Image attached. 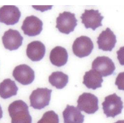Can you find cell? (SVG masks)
<instances>
[{
	"instance_id": "obj_7",
	"label": "cell",
	"mask_w": 124,
	"mask_h": 123,
	"mask_svg": "<svg viewBox=\"0 0 124 123\" xmlns=\"http://www.w3.org/2000/svg\"><path fill=\"white\" fill-rule=\"evenodd\" d=\"M92 69L97 71L103 77L110 76L115 70L114 63L107 56H99L92 63Z\"/></svg>"
},
{
	"instance_id": "obj_19",
	"label": "cell",
	"mask_w": 124,
	"mask_h": 123,
	"mask_svg": "<svg viewBox=\"0 0 124 123\" xmlns=\"http://www.w3.org/2000/svg\"><path fill=\"white\" fill-rule=\"evenodd\" d=\"M69 77L62 72H55L49 76L48 81L53 86L57 89H62L68 83Z\"/></svg>"
},
{
	"instance_id": "obj_22",
	"label": "cell",
	"mask_w": 124,
	"mask_h": 123,
	"mask_svg": "<svg viewBox=\"0 0 124 123\" xmlns=\"http://www.w3.org/2000/svg\"><path fill=\"white\" fill-rule=\"evenodd\" d=\"M116 54L118 60L120 65L124 66V46L119 48V50L116 52Z\"/></svg>"
},
{
	"instance_id": "obj_2",
	"label": "cell",
	"mask_w": 124,
	"mask_h": 123,
	"mask_svg": "<svg viewBox=\"0 0 124 123\" xmlns=\"http://www.w3.org/2000/svg\"><path fill=\"white\" fill-rule=\"evenodd\" d=\"M102 105L104 113L106 114L107 117L112 118H114L120 114L124 107L121 98L115 93L106 97Z\"/></svg>"
},
{
	"instance_id": "obj_8",
	"label": "cell",
	"mask_w": 124,
	"mask_h": 123,
	"mask_svg": "<svg viewBox=\"0 0 124 123\" xmlns=\"http://www.w3.org/2000/svg\"><path fill=\"white\" fill-rule=\"evenodd\" d=\"M12 75L17 82L25 86L32 83L35 77L34 70L25 64L20 65L15 67Z\"/></svg>"
},
{
	"instance_id": "obj_9",
	"label": "cell",
	"mask_w": 124,
	"mask_h": 123,
	"mask_svg": "<svg viewBox=\"0 0 124 123\" xmlns=\"http://www.w3.org/2000/svg\"><path fill=\"white\" fill-rule=\"evenodd\" d=\"M21 13L14 5H5L0 8V22L7 25H14L18 22Z\"/></svg>"
},
{
	"instance_id": "obj_13",
	"label": "cell",
	"mask_w": 124,
	"mask_h": 123,
	"mask_svg": "<svg viewBox=\"0 0 124 123\" xmlns=\"http://www.w3.org/2000/svg\"><path fill=\"white\" fill-rule=\"evenodd\" d=\"M97 44L99 49L103 51H112L116 43V36L109 28L102 31L97 38Z\"/></svg>"
},
{
	"instance_id": "obj_11",
	"label": "cell",
	"mask_w": 124,
	"mask_h": 123,
	"mask_svg": "<svg viewBox=\"0 0 124 123\" xmlns=\"http://www.w3.org/2000/svg\"><path fill=\"white\" fill-rule=\"evenodd\" d=\"M43 22L34 15L29 16L23 21L21 29L24 35L34 37L39 35L43 30Z\"/></svg>"
},
{
	"instance_id": "obj_23",
	"label": "cell",
	"mask_w": 124,
	"mask_h": 123,
	"mask_svg": "<svg viewBox=\"0 0 124 123\" xmlns=\"http://www.w3.org/2000/svg\"><path fill=\"white\" fill-rule=\"evenodd\" d=\"M2 114H3V112H2V108H1V105H0V119H1V118H2Z\"/></svg>"
},
{
	"instance_id": "obj_16",
	"label": "cell",
	"mask_w": 124,
	"mask_h": 123,
	"mask_svg": "<svg viewBox=\"0 0 124 123\" xmlns=\"http://www.w3.org/2000/svg\"><path fill=\"white\" fill-rule=\"evenodd\" d=\"M68 54L67 50L61 46H56L51 50L50 54L51 63L57 67H61L67 63Z\"/></svg>"
},
{
	"instance_id": "obj_14",
	"label": "cell",
	"mask_w": 124,
	"mask_h": 123,
	"mask_svg": "<svg viewBox=\"0 0 124 123\" xmlns=\"http://www.w3.org/2000/svg\"><path fill=\"white\" fill-rule=\"evenodd\" d=\"M46 53V46L40 41L36 40L30 42L27 46L26 55L33 62L41 60Z\"/></svg>"
},
{
	"instance_id": "obj_17",
	"label": "cell",
	"mask_w": 124,
	"mask_h": 123,
	"mask_svg": "<svg viewBox=\"0 0 124 123\" xmlns=\"http://www.w3.org/2000/svg\"><path fill=\"white\" fill-rule=\"evenodd\" d=\"M64 123H83L85 116L77 107L67 105L62 112Z\"/></svg>"
},
{
	"instance_id": "obj_5",
	"label": "cell",
	"mask_w": 124,
	"mask_h": 123,
	"mask_svg": "<svg viewBox=\"0 0 124 123\" xmlns=\"http://www.w3.org/2000/svg\"><path fill=\"white\" fill-rule=\"evenodd\" d=\"M77 108L88 114H94L99 110V100L90 93H83L79 97Z\"/></svg>"
},
{
	"instance_id": "obj_3",
	"label": "cell",
	"mask_w": 124,
	"mask_h": 123,
	"mask_svg": "<svg viewBox=\"0 0 124 123\" xmlns=\"http://www.w3.org/2000/svg\"><path fill=\"white\" fill-rule=\"evenodd\" d=\"M52 90L47 88H38L30 95V106L34 109L41 110L49 105Z\"/></svg>"
},
{
	"instance_id": "obj_6",
	"label": "cell",
	"mask_w": 124,
	"mask_h": 123,
	"mask_svg": "<svg viewBox=\"0 0 124 123\" xmlns=\"http://www.w3.org/2000/svg\"><path fill=\"white\" fill-rule=\"evenodd\" d=\"M94 48V45L90 38L81 36L75 40L72 45L74 55L80 58L90 55Z\"/></svg>"
},
{
	"instance_id": "obj_21",
	"label": "cell",
	"mask_w": 124,
	"mask_h": 123,
	"mask_svg": "<svg viewBox=\"0 0 124 123\" xmlns=\"http://www.w3.org/2000/svg\"><path fill=\"white\" fill-rule=\"evenodd\" d=\"M115 84L117 86L118 89L124 91V72H121L118 74Z\"/></svg>"
},
{
	"instance_id": "obj_12",
	"label": "cell",
	"mask_w": 124,
	"mask_h": 123,
	"mask_svg": "<svg viewBox=\"0 0 124 123\" xmlns=\"http://www.w3.org/2000/svg\"><path fill=\"white\" fill-rule=\"evenodd\" d=\"M23 38L16 30L12 29L5 32L2 37V43L5 49L9 50L18 49L22 45Z\"/></svg>"
},
{
	"instance_id": "obj_20",
	"label": "cell",
	"mask_w": 124,
	"mask_h": 123,
	"mask_svg": "<svg viewBox=\"0 0 124 123\" xmlns=\"http://www.w3.org/2000/svg\"><path fill=\"white\" fill-rule=\"evenodd\" d=\"M37 123H59V117L54 111H47Z\"/></svg>"
},
{
	"instance_id": "obj_24",
	"label": "cell",
	"mask_w": 124,
	"mask_h": 123,
	"mask_svg": "<svg viewBox=\"0 0 124 123\" xmlns=\"http://www.w3.org/2000/svg\"><path fill=\"white\" fill-rule=\"evenodd\" d=\"M114 123H124V120H119Z\"/></svg>"
},
{
	"instance_id": "obj_4",
	"label": "cell",
	"mask_w": 124,
	"mask_h": 123,
	"mask_svg": "<svg viewBox=\"0 0 124 123\" xmlns=\"http://www.w3.org/2000/svg\"><path fill=\"white\" fill-rule=\"evenodd\" d=\"M75 14L68 11L61 13L56 20V28L60 32L68 35L74 31L77 26Z\"/></svg>"
},
{
	"instance_id": "obj_10",
	"label": "cell",
	"mask_w": 124,
	"mask_h": 123,
	"mask_svg": "<svg viewBox=\"0 0 124 123\" xmlns=\"http://www.w3.org/2000/svg\"><path fill=\"white\" fill-rule=\"evenodd\" d=\"M80 18L82 23L84 24L86 29L91 28L95 31L97 28L102 26V20L104 17L101 16L99 10L85 9V12L82 14Z\"/></svg>"
},
{
	"instance_id": "obj_1",
	"label": "cell",
	"mask_w": 124,
	"mask_h": 123,
	"mask_svg": "<svg viewBox=\"0 0 124 123\" xmlns=\"http://www.w3.org/2000/svg\"><path fill=\"white\" fill-rule=\"evenodd\" d=\"M8 112L11 117V123H31L29 107L23 100H16L8 107Z\"/></svg>"
},
{
	"instance_id": "obj_15",
	"label": "cell",
	"mask_w": 124,
	"mask_h": 123,
	"mask_svg": "<svg viewBox=\"0 0 124 123\" xmlns=\"http://www.w3.org/2000/svg\"><path fill=\"white\" fill-rule=\"evenodd\" d=\"M103 82V79L101 75L93 69L86 72L83 76V84L88 89L96 90L101 87Z\"/></svg>"
},
{
	"instance_id": "obj_18",
	"label": "cell",
	"mask_w": 124,
	"mask_h": 123,
	"mask_svg": "<svg viewBox=\"0 0 124 123\" xmlns=\"http://www.w3.org/2000/svg\"><path fill=\"white\" fill-rule=\"evenodd\" d=\"M18 87L14 81L6 79L0 83V97L7 99L17 95Z\"/></svg>"
}]
</instances>
